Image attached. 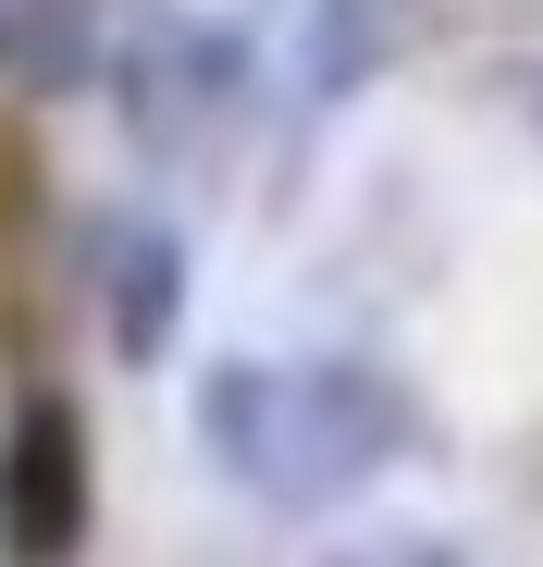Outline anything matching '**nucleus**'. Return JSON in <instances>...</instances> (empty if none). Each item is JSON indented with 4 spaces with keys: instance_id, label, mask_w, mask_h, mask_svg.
Masks as SVG:
<instances>
[{
    "instance_id": "1",
    "label": "nucleus",
    "mask_w": 543,
    "mask_h": 567,
    "mask_svg": "<svg viewBox=\"0 0 543 567\" xmlns=\"http://www.w3.org/2000/svg\"><path fill=\"white\" fill-rule=\"evenodd\" d=\"M198 444L223 456L235 494L309 518V506H346L358 482H383L420 444V408L371 358H223L198 383Z\"/></svg>"
},
{
    "instance_id": "2",
    "label": "nucleus",
    "mask_w": 543,
    "mask_h": 567,
    "mask_svg": "<svg viewBox=\"0 0 543 567\" xmlns=\"http://www.w3.org/2000/svg\"><path fill=\"white\" fill-rule=\"evenodd\" d=\"M100 518V444L74 395H25L0 432V555L13 567H74Z\"/></svg>"
},
{
    "instance_id": "3",
    "label": "nucleus",
    "mask_w": 543,
    "mask_h": 567,
    "mask_svg": "<svg viewBox=\"0 0 543 567\" xmlns=\"http://www.w3.org/2000/svg\"><path fill=\"white\" fill-rule=\"evenodd\" d=\"M173 321H186V247L173 235H148V223H124L112 235V358H161L173 346Z\"/></svg>"
},
{
    "instance_id": "4",
    "label": "nucleus",
    "mask_w": 543,
    "mask_h": 567,
    "mask_svg": "<svg viewBox=\"0 0 543 567\" xmlns=\"http://www.w3.org/2000/svg\"><path fill=\"white\" fill-rule=\"evenodd\" d=\"M321 567H470L458 543H420V530H383V543H346V555H321Z\"/></svg>"
}]
</instances>
